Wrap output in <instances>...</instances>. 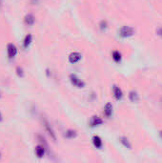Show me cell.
<instances>
[{
	"label": "cell",
	"instance_id": "cell-1",
	"mask_svg": "<svg viewBox=\"0 0 162 163\" xmlns=\"http://www.w3.org/2000/svg\"><path fill=\"white\" fill-rule=\"evenodd\" d=\"M118 33H119V35L121 37H129V36H132V35L135 33V30H134L133 27L123 26L122 28L119 29Z\"/></svg>",
	"mask_w": 162,
	"mask_h": 163
},
{
	"label": "cell",
	"instance_id": "cell-2",
	"mask_svg": "<svg viewBox=\"0 0 162 163\" xmlns=\"http://www.w3.org/2000/svg\"><path fill=\"white\" fill-rule=\"evenodd\" d=\"M70 79H71V82H72V84L74 86H75V87H77V88H83L85 84L82 80H81L80 78H78L77 75H74V74H71L70 75Z\"/></svg>",
	"mask_w": 162,
	"mask_h": 163
},
{
	"label": "cell",
	"instance_id": "cell-3",
	"mask_svg": "<svg viewBox=\"0 0 162 163\" xmlns=\"http://www.w3.org/2000/svg\"><path fill=\"white\" fill-rule=\"evenodd\" d=\"M7 52L9 58H13L17 54V48L16 46L13 43H9L7 46Z\"/></svg>",
	"mask_w": 162,
	"mask_h": 163
},
{
	"label": "cell",
	"instance_id": "cell-4",
	"mask_svg": "<svg viewBox=\"0 0 162 163\" xmlns=\"http://www.w3.org/2000/svg\"><path fill=\"white\" fill-rule=\"evenodd\" d=\"M43 124H44V127H45V129H46L47 133L49 134V135H50L51 137H52V138H53L54 140L56 139V137H55L54 132V130L52 129V127H51V125L49 124V122H48L47 120H44V121H43Z\"/></svg>",
	"mask_w": 162,
	"mask_h": 163
},
{
	"label": "cell",
	"instance_id": "cell-5",
	"mask_svg": "<svg viewBox=\"0 0 162 163\" xmlns=\"http://www.w3.org/2000/svg\"><path fill=\"white\" fill-rule=\"evenodd\" d=\"M81 59V54L79 53H72L69 55V61L71 63H77Z\"/></svg>",
	"mask_w": 162,
	"mask_h": 163
},
{
	"label": "cell",
	"instance_id": "cell-6",
	"mask_svg": "<svg viewBox=\"0 0 162 163\" xmlns=\"http://www.w3.org/2000/svg\"><path fill=\"white\" fill-rule=\"evenodd\" d=\"M24 21L27 25H29V26H32V25H33L34 22H35V18H34V16L32 13H28V14L25 15Z\"/></svg>",
	"mask_w": 162,
	"mask_h": 163
},
{
	"label": "cell",
	"instance_id": "cell-7",
	"mask_svg": "<svg viewBox=\"0 0 162 163\" xmlns=\"http://www.w3.org/2000/svg\"><path fill=\"white\" fill-rule=\"evenodd\" d=\"M104 114L107 118H110L113 114V105L111 103H107L104 107Z\"/></svg>",
	"mask_w": 162,
	"mask_h": 163
},
{
	"label": "cell",
	"instance_id": "cell-8",
	"mask_svg": "<svg viewBox=\"0 0 162 163\" xmlns=\"http://www.w3.org/2000/svg\"><path fill=\"white\" fill-rule=\"evenodd\" d=\"M45 154V148L41 145H38L36 148H35V155L37 156V157H42Z\"/></svg>",
	"mask_w": 162,
	"mask_h": 163
},
{
	"label": "cell",
	"instance_id": "cell-9",
	"mask_svg": "<svg viewBox=\"0 0 162 163\" xmlns=\"http://www.w3.org/2000/svg\"><path fill=\"white\" fill-rule=\"evenodd\" d=\"M33 41V36H32V34H27L26 36H25L24 38V43H23V46H24V48H28L30 45H31Z\"/></svg>",
	"mask_w": 162,
	"mask_h": 163
},
{
	"label": "cell",
	"instance_id": "cell-10",
	"mask_svg": "<svg viewBox=\"0 0 162 163\" xmlns=\"http://www.w3.org/2000/svg\"><path fill=\"white\" fill-rule=\"evenodd\" d=\"M114 94L115 98L117 100L121 99V98H122V91H121V89L117 87V86H114Z\"/></svg>",
	"mask_w": 162,
	"mask_h": 163
},
{
	"label": "cell",
	"instance_id": "cell-11",
	"mask_svg": "<svg viewBox=\"0 0 162 163\" xmlns=\"http://www.w3.org/2000/svg\"><path fill=\"white\" fill-rule=\"evenodd\" d=\"M93 142H94V145L97 147V148H101L102 147V140L99 136L95 135L93 137Z\"/></svg>",
	"mask_w": 162,
	"mask_h": 163
},
{
	"label": "cell",
	"instance_id": "cell-12",
	"mask_svg": "<svg viewBox=\"0 0 162 163\" xmlns=\"http://www.w3.org/2000/svg\"><path fill=\"white\" fill-rule=\"evenodd\" d=\"M129 98H130V100L132 101V102H136V101L138 100V95H137V93L135 92V91L130 92Z\"/></svg>",
	"mask_w": 162,
	"mask_h": 163
},
{
	"label": "cell",
	"instance_id": "cell-13",
	"mask_svg": "<svg viewBox=\"0 0 162 163\" xmlns=\"http://www.w3.org/2000/svg\"><path fill=\"white\" fill-rule=\"evenodd\" d=\"M100 124H102V119L98 118V116H94L92 120H91V125H92L93 127L97 126V125H100Z\"/></svg>",
	"mask_w": 162,
	"mask_h": 163
},
{
	"label": "cell",
	"instance_id": "cell-14",
	"mask_svg": "<svg viewBox=\"0 0 162 163\" xmlns=\"http://www.w3.org/2000/svg\"><path fill=\"white\" fill-rule=\"evenodd\" d=\"M65 136L67 137V138H74V137L77 136V133H75V131L68 130V131L65 133Z\"/></svg>",
	"mask_w": 162,
	"mask_h": 163
},
{
	"label": "cell",
	"instance_id": "cell-15",
	"mask_svg": "<svg viewBox=\"0 0 162 163\" xmlns=\"http://www.w3.org/2000/svg\"><path fill=\"white\" fill-rule=\"evenodd\" d=\"M120 142L122 143L126 148H129V149H131V144H130V142H129V140L126 138V137H121L120 138Z\"/></svg>",
	"mask_w": 162,
	"mask_h": 163
},
{
	"label": "cell",
	"instance_id": "cell-16",
	"mask_svg": "<svg viewBox=\"0 0 162 163\" xmlns=\"http://www.w3.org/2000/svg\"><path fill=\"white\" fill-rule=\"evenodd\" d=\"M113 58H114V60L115 61V62H119L120 59H121L120 53H118L117 51H114V52L113 53Z\"/></svg>",
	"mask_w": 162,
	"mask_h": 163
},
{
	"label": "cell",
	"instance_id": "cell-17",
	"mask_svg": "<svg viewBox=\"0 0 162 163\" xmlns=\"http://www.w3.org/2000/svg\"><path fill=\"white\" fill-rule=\"evenodd\" d=\"M16 74H17L18 76H20V77H23V75H24L23 69L21 67H17L16 68Z\"/></svg>",
	"mask_w": 162,
	"mask_h": 163
},
{
	"label": "cell",
	"instance_id": "cell-18",
	"mask_svg": "<svg viewBox=\"0 0 162 163\" xmlns=\"http://www.w3.org/2000/svg\"><path fill=\"white\" fill-rule=\"evenodd\" d=\"M3 118H2V114H1V112H0V121H2Z\"/></svg>",
	"mask_w": 162,
	"mask_h": 163
},
{
	"label": "cell",
	"instance_id": "cell-19",
	"mask_svg": "<svg viewBox=\"0 0 162 163\" xmlns=\"http://www.w3.org/2000/svg\"><path fill=\"white\" fill-rule=\"evenodd\" d=\"M1 3H2V1H1V0H0V6H1Z\"/></svg>",
	"mask_w": 162,
	"mask_h": 163
},
{
	"label": "cell",
	"instance_id": "cell-20",
	"mask_svg": "<svg viewBox=\"0 0 162 163\" xmlns=\"http://www.w3.org/2000/svg\"><path fill=\"white\" fill-rule=\"evenodd\" d=\"M0 157H1V154H0Z\"/></svg>",
	"mask_w": 162,
	"mask_h": 163
}]
</instances>
